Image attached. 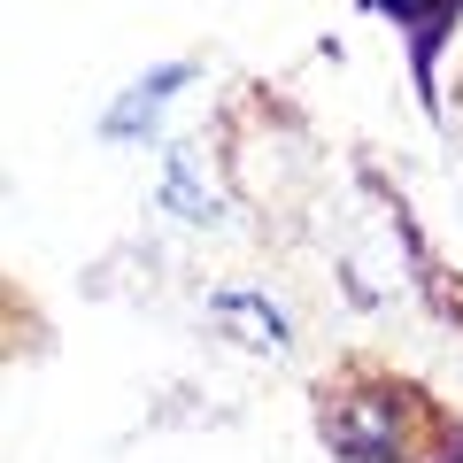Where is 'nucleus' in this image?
I'll return each instance as SVG.
<instances>
[{
    "mask_svg": "<svg viewBox=\"0 0 463 463\" xmlns=\"http://www.w3.org/2000/svg\"><path fill=\"white\" fill-rule=\"evenodd\" d=\"M194 85V62H163L147 70V78H132L124 93L109 100V116H100V139H124V147H139V139H155V124H163V109Z\"/></svg>",
    "mask_w": 463,
    "mask_h": 463,
    "instance_id": "nucleus-1",
    "label": "nucleus"
},
{
    "mask_svg": "<svg viewBox=\"0 0 463 463\" xmlns=\"http://www.w3.org/2000/svg\"><path fill=\"white\" fill-rule=\"evenodd\" d=\"M163 216L170 224H194V232L216 224V194H209V178H201L194 147H170V163H163Z\"/></svg>",
    "mask_w": 463,
    "mask_h": 463,
    "instance_id": "nucleus-2",
    "label": "nucleus"
},
{
    "mask_svg": "<svg viewBox=\"0 0 463 463\" xmlns=\"http://www.w3.org/2000/svg\"><path fill=\"white\" fill-rule=\"evenodd\" d=\"M340 448L355 463H394V448H402L394 402H386V394H355V402H347V417H340Z\"/></svg>",
    "mask_w": 463,
    "mask_h": 463,
    "instance_id": "nucleus-3",
    "label": "nucleus"
},
{
    "mask_svg": "<svg viewBox=\"0 0 463 463\" xmlns=\"http://www.w3.org/2000/svg\"><path fill=\"white\" fill-rule=\"evenodd\" d=\"M209 317H216L240 347H255V355H286V317L270 309L263 294H216Z\"/></svg>",
    "mask_w": 463,
    "mask_h": 463,
    "instance_id": "nucleus-4",
    "label": "nucleus"
},
{
    "mask_svg": "<svg viewBox=\"0 0 463 463\" xmlns=\"http://www.w3.org/2000/svg\"><path fill=\"white\" fill-rule=\"evenodd\" d=\"M379 8H394L402 24H432V16H448V0H379Z\"/></svg>",
    "mask_w": 463,
    "mask_h": 463,
    "instance_id": "nucleus-5",
    "label": "nucleus"
}]
</instances>
